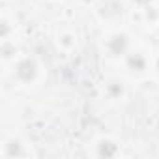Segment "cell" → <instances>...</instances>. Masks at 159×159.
<instances>
[{"label": "cell", "mask_w": 159, "mask_h": 159, "mask_svg": "<svg viewBox=\"0 0 159 159\" xmlns=\"http://www.w3.org/2000/svg\"><path fill=\"white\" fill-rule=\"evenodd\" d=\"M17 73H19V77H21V79H25V81H30V79L34 77V64H32L30 60L21 62V64H19V69H17Z\"/></svg>", "instance_id": "1"}, {"label": "cell", "mask_w": 159, "mask_h": 159, "mask_svg": "<svg viewBox=\"0 0 159 159\" xmlns=\"http://www.w3.org/2000/svg\"><path fill=\"white\" fill-rule=\"evenodd\" d=\"M111 47H112V51H114V52H122V51L125 49V38H124V36L114 38V39H112V43H111Z\"/></svg>", "instance_id": "2"}, {"label": "cell", "mask_w": 159, "mask_h": 159, "mask_svg": "<svg viewBox=\"0 0 159 159\" xmlns=\"http://www.w3.org/2000/svg\"><path fill=\"white\" fill-rule=\"evenodd\" d=\"M114 152H116V148H114L111 142H103V144H101V148H99V153H101V155H105V157L114 155Z\"/></svg>", "instance_id": "3"}, {"label": "cell", "mask_w": 159, "mask_h": 159, "mask_svg": "<svg viewBox=\"0 0 159 159\" xmlns=\"http://www.w3.org/2000/svg\"><path fill=\"white\" fill-rule=\"evenodd\" d=\"M129 64H131L133 67H137V69H142V67H144V62H142L140 56H131V58H129Z\"/></svg>", "instance_id": "4"}, {"label": "cell", "mask_w": 159, "mask_h": 159, "mask_svg": "<svg viewBox=\"0 0 159 159\" xmlns=\"http://www.w3.org/2000/svg\"><path fill=\"white\" fill-rule=\"evenodd\" d=\"M137 2H148V0H137Z\"/></svg>", "instance_id": "5"}]
</instances>
